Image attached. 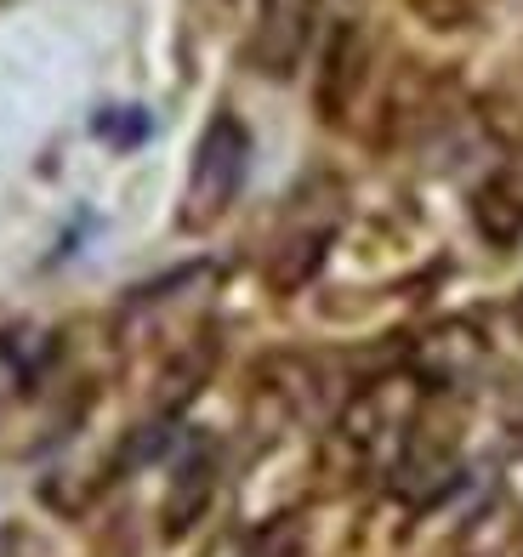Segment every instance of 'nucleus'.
Returning <instances> with one entry per match:
<instances>
[{"label":"nucleus","mask_w":523,"mask_h":557,"mask_svg":"<svg viewBox=\"0 0 523 557\" xmlns=\"http://www.w3.org/2000/svg\"><path fill=\"white\" fill-rule=\"evenodd\" d=\"M245 171H251V137H245V125L234 114H216L194 148V171H188V194H183L188 234H206L211 222L228 216V206L245 188Z\"/></svg>","instance_id":"f257e3e1"},{"label":"nucleus","mask_w":523,"mask_h":557,"mask_svg":"<svg viewBox=\"0 0 523 557\" xmlns=\"http://www.w3.org/2000/svg\"><path fill=\"white\" fill-rule=\"evenodd\" d=\"M313 23H319V0H262L257 35H251V63L262 74H290L313 40Z\"/></svg>","instance_id":"f03ea898"},{"label":"nucleus","mask_w":523,"mask_h":557,"mask_svg":"<svg viewBox=\"0 0 523 557\" xmlns=\"http://www.w3.org/2000/svg\"><path fill=\"white\" fill-rule=\"evenodd\" d=\"M211 484H216V455H211V444H199V449H188V461L177 467V484L165 495V535H183L206 512Z\"/></svg>","instance_id":"7ed1b4c3"},{"label":"nucleus","mask_w":523,"mask_h":557,"mask_svg":"<svg viewBox=\"0 0 523 557\" xmlns=\"http://www.w3.org/2000/svg\"><path fill=\"white\" fill-rule=\"evenodd\" d=\"M91 132L114 143V148H137L148 132H154V120H148V109H132V103H120V109H103L91 120Z\"/></svg>","instance_id":"20e7f679"},{"label":"nucleus","mask_w":523,"mask_h":557,"mask_svg":"<svg viewBox=\"0 0 523 557\" xmlns=\"http://www.w3.org/2000/svg\"><path fill=\"white\" fill-rule=\"evenodd\" d=\"M35 375V352L23 347L17 336H0V398H17Z\"/></svg>","instance_id":"39448f33"},{"label":"nucleus","mask_w":523,"mask_h":557,"mask_svg":"<svg viewBox=\"0 0 523 557\" xmlns=\"http://www.w3.org/2000/svg\"><path fill=\"white\" fill-rule=\"evenodd\" d=\"M0 557H46L40 535L23 523H0Z\"/></svg>","instance_id":"423d86ee"},{"label":"nucleus","mask_w":523,"mask_h":557,"mask_svg":"<svg viewBox=\"0 0 523 557\" xmlns=\"http://www.w3.org/2000/svg\"><path fill=\"white\" fill-rule=\"evenodd\" d=\"M518 319H523V301H518Z\"/></svg>","instance_id":"0eeeda50"}]
</instances>
